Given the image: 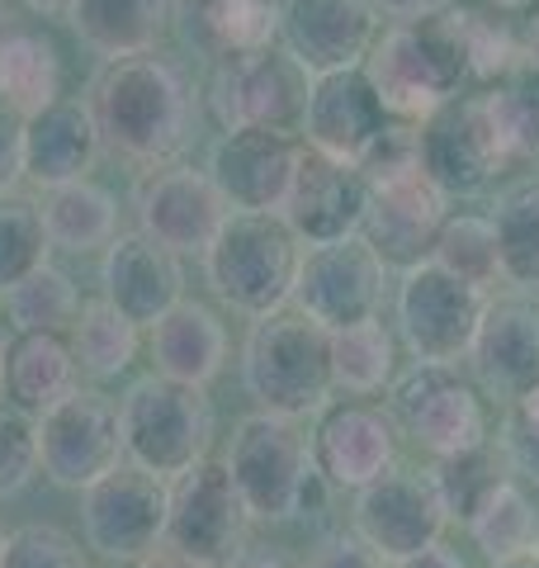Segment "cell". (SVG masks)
Returning a JSON list of instances; mask_svg holds the SVG:
<instances>
[{"label":"cell","instance_id":"47","mask_svg":"<svg viewBox=\"0 0 539 568\" xmlns=\"http://www.w3.org/2000/svg\"><path fill=\"white\" fill-rule=\"evenodd\" d=\"M388 568H464V559H459L455 549L445 545V536H440L436 545H426V549H417V555H407V559L388 564Z\"/></svg>","mask_w":539,"mask_h":568},{"label":"cell","instance_id":"3","mask_svg":"<svg viewBox=\"0 0 539 568\" xmlns=\"http://www.w3.org/2000/svg\"><path fill=\"white\" fill-rule=\"evenodd\" d=\"M365 71L384 100V110L403 123H421L445 100H455L474 85L449 6L436 14H421V20H393L388 29H379V39H374L365 58Z\"/></svg>","mask_w":539,"mask_h":568},{"label":"cell","instance_id":"49","mask_svg":"<svg viewBox=\"0 0 539 568\" xmlns=\"http://www.w3.org/2000/svg\"><path fill=\"white\" fill-rule=\"evenodd\" d=\"M227 568H298V564H289L284 555H265V549H256V555H246V549H242V555L232 559Z\"/></svg>","mask_w":539,"mask_h":568},{"label":"cell","instance_id":"35","mask_svg":"<svg viewBox=\"0 0 539 568\" xmlns=\"http://www.w3.org/2000/svg\"><path fill=\"white\" fill-rule=\"evenodd\" d=\"M464 526H469V540L488 559H507V555H520V549L539 545V511L530 503V493L520 488L511 474L482 497V507Z\"/></svg>","mask_w":539,"mask_h":568},{"label":"cell","instance_id":"19","mask_svg":"<svg viewBox=\"0 0 539 568\" xmlns=\"http://www.w3.org/2000/svg\"><path fill=\"white\" fill-rule=\"evenodd\" d=\"M449 219V194L430 181L421 166L369 181V209L365 227L369 246L384 256L388 271H407V265L426 261L436 252V237Z\"/></svg>","mask_w":539,"mask_h":568},{"label":"cell","instance_id":"48","mask_svg":"<svg viewBox=\"0 0 539 568\" xmlns=\"http://www.w3.org/2000/svg\"><path fill=\"white\" fill-rule=\"evenodd\" d=\"M138 568H213V564L194 559V555H180V549H171V545H156Z\"/></svg>","mask_w":539,"mask_h":568},{"label":"cell","instance_id":"32","mask_svg":"<svg viewBox=\"0 0 539 568\" xmlns=\"http://www.w3.org/2000/svg\"><path fill=\"white\" fill-rule=\"evenodd\" d=\"M492 233L501 256V280L507 290L539 294V181L520 175V181L501 185L492 194Z\"/></svg>","mask_w":539,"mask_h":568},{"label":"cell","instance_id":"36","mask_svg":"<svg viewBox=\"0 0 539 568\" xmlns=\"http://www.w3.org/2000/svg\"><path fill=\"white\" fill-rule=\"evenodd\" d=\"M482 104H488V119L507 166L539 162V81L530 71H516V77L482 85Z\"/></svg>","mask_w":539,"mask_h":568},{"label":"cell","instance_id":"39","mask_svg":"<svg viewBox=\"0 0 539 568\" xmlns=\"http://www.w3.org/2000/svg\"><path fill=\"white\" fill-rule=\"evenodd\" d=\"M430 256H436L449 275H459L464 284H474V290H482V294H497L501 284H507L501 280L492 219H478V213H449Z\"/></svg>","mask_w":539,"mask_h":568},{"label":"cell","instance_id":"53","mask_svg":"<svg viewBox=\"0 0 539 568\" xmlns=\"http://www.w3.org/2000/svg\"><path fill=\"white\" fill-rule=\"evenodd\" d=\"M110 568H133V564H110Z\"/></svg>","mask_w":539,"mask_h":568},{"label":"cell","instance_id":"22","mask_svg":"<svg viewBox=\"0 0 539 568\" xmlns=\"http://www.w3.org/2000/svg\"><path fill=\"white\" fill-rule=\"evenodd\" d=\"M398 422L388 407H374L365 398L336 403L322 413L313 432V465L317 478H327L332 488L359 493L374 478H384L398 465Z\"/></svg>","mask_w":539,"mask_h":568},{"label":"cell","instance_id":"9","mask_svg":"<svg viewBox=\"0 0 539 568\" xmlns=\"http://www.w3.org/2000/svg\"><path fill=\"white\" fill-rule=\"evenodd\" d=\"M384 294H388V265L369 246L365 233H355V237L303 246L289 304L298 313H308L327 332H340V327L379 317Z\"/></svg>","mask_w":539,"mask_h":568},{"label":"cell","instance_id":"26","mask_svg":"<svg viewBox=\"0 0 539 568\" xmlns=\"http://www.w3.org/2000/svg\"><path fill=\"white\" fill-rule=\"evenodd\" d=\"M148 355L156 375L209 388L227 365V327L200 298H180L148 327Z\"/></svg>","mask_w":539,"mask_h":568},{"label":"cell","instance_id":"24","mask_svg":"<svg viewBox=\"0 0 539 568\" xmlns=\"http://www.w3.org/2000/svg\"><path fill=\"white\" fill-rule=\"evenodd\" d=\"M100 284L104 298L133 317L138 327H152L161 313H171L180 298H185V271H180V256L171 246H161L156 237L138 233H119L104 246L100 261Z\"/></svg>","mask_w":539,"mask_h":568},{"label":"cell","instance_id":"28","mask_svg":"<svg viewBox=\"0 0 539 568\" xmlns=\"http://www.w3.org/2000/svg\"><path fill=\"white\" fill-rule=\"evenodd\" d=\"M77 388H81V365L67 332H14V342L6 346L0 394L29 407L33 417H43L52 403H62Z\"/></svg>","mask_w":539,"mask_h":568},{"label":"cell","instance_id":"55","mask_svg":"<svg viewBox=\"0 0 539 568\" xmlns=\"http://www.w3.org/2000/svg\"><path fill=\"white\" fill-rule=\"evenodd\" d=\"M279 6H284V0H279Z\"/></svg>","mask_w":539,"mask_h":568},{"label":"cell","instance_id":"5","mask_svg":"<svg viewBox=\"0 0 539 568\" xmlns=\"http://www.w3.org/2000/svg\"><path fill=\"white\" fill-rule=\"evenodd\" d=\"M223 459L232 469V484H237L246 517L265 526L294 521L317 478L313 436H303V426L294 417L261 413V407L237 422Z\"/></svg>","mask_w":539,"mask_h":568},{"label":"cell","instance_id":"31","mask_svg":"<svg viewBox=\"0 0 539 568\" xmlns=\"http://www.w3.org/2000/svg\"><path fill=\"white\" fill-rule=\"evenodd\" d=\"M43 223L52 246H62L71 256H90L119 237V204L110 190L85 175V181L43 190Z\"/></svg>","mask_w":539,"mask_h":568},{"label":"cell","instance_id":"20","mask_svg":"<svg viewBox=\"0 0 539 568\" xmlns=\"http://www.w3.org/2000/svg\"><path fill=\"white\" fill-rule=\"evenodd\" d=\"M388 123H393V114L384 110L369 71L346 67V71H322V77H313L308 110H303L298 133H303V148L359 166Z\"/></svg>","mask_w":539,"mask_h":568},{"label":"cell","instance_id":"16","mask_svg":"<svg viewBox=\"0 0 539 568\" xmlns=\"http://www.w3.org/2000/svg\"><path fill=\"white\" fill-rule=\"evenodd\" d=\"M350 521H355V536L365 540L374 555L398 564L445 536L449 511L440 503L436 484H430V474H411V469L393 465L384 478H374V484L355 493Z\"/></svg>","mask_w":539,"mask_h":568},{"label":"cell","instance_id":"45","mask_svg":"<svg viewBox=\"0 0 539 568\" xmlns=\"http://www.w3.org/2000/svg\"><path fill=\"white\" fill-rule=\"evenodd\" d=\"M24 181V119L0 104V190Z\"/></svg>","mask_w":539,"mask_h":568},{"label":"cell","instance_id":"21","mask_svg":"<svg viewBox=\"0 0 539 568\" xmlns=\"http://www.w3.org/2000/svg\"><path fill=\"white\" fill-rule=\"evenodd\" d=\"M365 209H369V181L355 162H336V156L313 148L298 152L294 185L279 219L294 227V237L303 246L355 237L365 227Z\"/></svg>","mask_w":539,"mask_h":568},{"label":"cell","instance_id":"6","mask_svg":"<svg viewBox=\"0 0 539 568\" xmlns=\"http://www.w3.org/2000/svg\"><path fill=\"white\" fill-rule=\"evenodd\" d=\"M119 432H123V459H133V465L171 484L190 465H200L213 446L209 388L180 384L152 369L148 379H138L119 398Z\"/></svg>","mask_w":539,"mask_h":568},{"label":"cell","instance_id":"12","mask_svg":"<svg viewBox=\"0 0 539 568\" xmlns=\"http://www.w3.org/2000/svg\"><path fill=\"white\" fill-rule=\"evenodd\" d=\"M417 152H421V171L449 200H469V194L492 190L497 175L511 171L497 148L482 91H464L445 100L436 114H426L417 123Z\"/></svg>","mask_w":539,"mask_h":568},{"label":"cell","instance_id":"15","mask_svg":"<svg viewBox=\"0 0 539 568\" xmlns=\"http://www.w3.org/2000/svg\"><path fill=\"white\" fill-rule=\"evenodd\" d=\"M123 459L119 403L95 388H77L39 417V469L58 488L81 493Z\"/></svg>","mask_w":539,"mask_h":568},{"label":"cell","instance_id":"37","mask_svg":"<svg viewBox=\"0 0 539 568\" xmlns=\"http://www.w3.org/2000/svg\"><path fill=\"white\" fill-rule=\"evenodd\" d=\"M81 290L77 280L58 265H39L33 275L6 290V317L14 332H71L81 313Z\"/></svg>","mask_w":539,"mask_h":568},{"label":"cell","instance_id":"51","mask_svg":"<svg viewBox=\"0 0 539 568\" xmlns=\"http://www.w3.org/2000/svg\"><path fill=\"white\" fill-rule=\"evenodd\" d=\"M20 6H24L29 14H67L71 0H20Z\"/></svg>","mask_w":539,"mask_h":568},{"label":"cell","instance_id":"27","mask_svg":"<svg viewBox=\"0 0 539 568\" xmlns=\"http://www.w3.org/2000/svg\"><path fill=\"white\" fill-rule=\"evenodd\" d=\"M279 0H171V20L194 52L223 62L279 39Z\"/></svg>","mask_w":539,"mask_h":568},{"label":"cell","instance_id":"43","mask_svg":"<svg viewBox=\"0 0 539 568\" xmlns=\"http://www.w3.org/2000/svg\"><path fill=\"white\" fill-rule=\"evenodd\" d=\"M501 413L507 417H501L497 446L507 455V469L539 488V384L530 394H520L511 407H501Z\"/></svg>","mask_w":539,"mask_h":568},{"label":"cell","instance_id":"4","mask_svg":"<svg viewBox=\"0 0 539 568\" xmlns=\"http://www.w3.org/2000/svg\"><path fill=\"white\" fill-rule=\"evenodd\" d=\"M303 242L279 213H227L204 252L209 290L242 317H265L294 298Z\"/></svg>","mask_w":539,"mask_h":568},{"label":"cell","instance_id":"7","mask_svg":"<svg viewBox=\"0 0 539 568\" xmlns=\"http://www.w3.org/2000/svg\"><path fill=\"white\" fill-rule=\"evenodd\" d=\"M492 294L449 275L436 256L407 265L393 294V317H398V342L417 365H459L474 346Z\"/></svg>","mask_w":539,"mask_h":568},{"label":"cell","instance_id":"41","mask_svg":"<svg viewBox=\"0 0 539 568\" xmlns=\"http://www.w3.org/2000/svg\"><path fill=\"white\" fill-rule=\"evenodd\" d=\"M39 474V417L0 394V497H14Z\"/></svg>","mask_w":539,"mask_h":568},{"label":"cell","instance_id":"1","mask_svg":"<svg viewBox=\"0 0 539 568\" xmlns=\"http://www.w3.org/2000/svg\"><path fill=\"white\" fill-rule=\"evenodd\" d=\"M90 110H95L104 148L148 171L171 166L194 133V91L185 71L152 52L104 67L90 91Z\"/></svg>","mask_w":539,"mask_h":568},{"label":"cell","instance_id":"30","mask_svg":"<svg viewBox=\"0 0 539 568\" xmlns=\"http://www.w3.org/2000/svg\"><path fill=\"white\" fill-rule=\"evenodd\" d=\"M62 95V52L33 24H0V104L29 119Z\"/></svg>","mask_w":539,"mask_h":568},{"label":"cell","instance_id":"50","mask_svg":"<svg viewBox=\"0 0 539 568\" xmlns=\"http://www.w3.org/2000/svg\"><path fill=\"white\" fill-rule=\"evenodd\" d=\"M492 568H539V545L520 549V555H507V559H492Z\"/></svg>","mask_w":539,"mask_h":568},{"label":"cell","instance_id":"13","mask_svg":"<svg viewBox=\"0 0 539 568\" xmlns=\"http://www.w3.org/2000/svg\"><path fill=\"white\" fill-rule=\"evenodd\" d=\"M246 507L232 484L227 459L204 455L180 478H171V511H166V545L180 555H194L213 568H227L242 555Z\"/></svg>","mask_w":539,"mask_h":568},{"label":"cell","instance_id":"8","mask_svg":"<svg viewBox=\"0 0 539 568\" xmlns=\"http://www.w3.org/2000/svg\"><path fill=\"white\" fill-rule=\"evenodd\" d=\"M171 484L148 474L133 459H119L110 474L81 488V536L104 564H142L166 545Z\"/></svg>","mask_w":539,"mask_h":568},{"label":"cell","instance_id":"10","mask_svg":"<svg viewBox=\"0 0 539 568\" xmlns=\"http://www.w3.org/2000/svg\"><path fill=\"white\" fill-rule=\"evenodd\" d=\"M308 91H313V71L289 48L270 43L256 52H242V58L213 62L209 104L223 129L256 123V129L298 133L303 110H308Z\"/></svg>","mask_w":539,"mask_h":568},{"label":"cell","instance_id":"40","mask_svg":"<svg viewBox=\"0 0 539 568\" xmlns=\"http://www.w3.org/2000/svg\"><path fill=\"white\" fill-rule=\"evenodd\" d=\"M507 474L511 469H507V455H501V446L482 440V446H474V450L440 455L436 469H430V484H436L449 521H469L474 511L482 507V497H488Z\"/></svg>","mask_w":539,"mask_h":568},{"label":"cell","instance_id":"29","mask_svg":"<svg viewBox=\"0 0 539 568\" xmlns=\"http://www.w3.org/2000/svg\"><path fill=\"white\" fill-rule=\"evenodd\" d=\"M71 33L104 62L152 52L166 33L171 0H71Z\"/></svg>","mask_w":539,"mask_h":568},{"label":"cell","instance_id":"54","mask_svg":"<svg viewBox=\"0 0 539 568\" xmlns=\"http://www.w3.org/2000/svg\"><path fill=\"white\" fill-rule=\"evenodd\" d=\"M0 545H6V536H0Z\"/></svg>","mask_w":539,"mask_h":568},{"label":"cell","instance_id":"38","mask_svg":"<svg viewBox=\"0 0 539 568\" xmlns=\"http://www.w3.org/2000/svg\"><path fill=\"white\" fill-rule=\"evenodd\" d=\"M48 252L52 237L43 223V200H33L20 185L0 190V294L48 265Z\"/></svg>","mask_w":539,"mask_h":568},{"label":"cell","instance_id":"33","mask_svg":"<svg viewBox=\"0 0 539 568\" xmlns=\"http://www.w3.org/2000/svg\"><path fill=\"white\" fill-rule=\"evenodd\" d=\"M398 379V336L384 317L332 332V384L346 398H374Z\"/></svg>","mask_w":539,"mask_h":568},{"label":"cell","instance_id":"25","mask_svg":"<svg viewBox=\"0 0 539 568\" xmlns=\"http://www.w3.org/2000/svg\"><path fill=\"white\" fill-rule=\"evenodd\" d=\"M100 152L104 142L90 100L58 95L24 119V181L39 190L85 181L95 171Z\"/></svg>","mask_w":539,"mask_h":568},{"label":"cell","instance_id":"23","mask_svg":"<svg viewBox=\"0 0 539 568\" xmlns=\"http://www.w3.org/2000/svg\"><path fill=\"white\" fill-rule=\"evenodd\" d=\"M279 39L313 77L365 67L379 39V10L369 0H284Z\"/></svg>","mask_w":539,"mask_h":568},{"label":"cell","instance_id":"11","mask_svg":"<svg viewBox=\"0 0 539 568\" xmlns=\"http://www.w3.org/2000/svg\"><path fill=\"white\" fill-rule=\"evenodd\" d=\"M388 413L403 436L436 459L488 440V398L474 388V379L459 375V365H417L393 388Z\"/></svg>","mask_w":539,"mask_h":568},{"label":"cell","instance_id":"2","mask_svg":"<svg viewBox=\"0 0 539 568\" xmlns=\"http://www.w3.org/2000/svg\"><path fill=\"white\" fill-rule=\"evenodd\" d=\"M242 388L261 413H279L294 422L322 417L336 398L332 332L294 304L251 317V332L242 342Z\"/></svg>","mask_w":539,"mask_h":568},{"label":"cell","instance_id":"18","mask_svg":"<svg viewBox=\"0 0 539 568\" xmlns=\"http://www.w3.org/2000/svg\"><path fill=\"white\" fill-rule=\"evenodd\" d=\"M298 152H303L298 133L242 123V129H223V138L213 142L204 171L213 175V185H218L227 209H237V213H279L284 200H289Z\"/></svg>","mask_w":539,"mask_h":568},{"label":"cell","instance_id":"14","mask_svg":"<svg viewBox=\"0 0 539 568\" xmlns=\"http://www.w3.org/2000/svg\"><path fill=\"white\" fill-rule=\"evenodd\" d=\"M474 388L497 407H511L539 384V294L507 290L492 294L464 355Z\"/></svg>","mask_w":539,"mask_h":568},{"label":"cell","instance_id":"34","mask_svg":"<svg viewBox=\"0 0 539 568\" xmlns=\"http://www.w3.org/2000/svg\"><path fill=\"white\" fill-rule=\"evenodd\" d=\"M71 351H77V365L81 375L90 379H119L123 369L138 361V346H142V327L133 317H123L110 298H85L77 323L67 332Z\"/></svg>","mask_w":539,"mask_h":568},{"label":"cell","instance_id":"52","mask_svg":"<svg viewBox=\"0 0 539 568\" xmlns=\"http://www.w3.org/2000/svg\"><path fill=\"white\" fill-rule=\"evenodd\" d=\"M492 10H507V14H516V10H535L539 0H488Z\"/></svg>","mask_w":539,"mask_h":568},{"label":"cell","instance_id":"46","mask_svg":"<svg viewBox=\"0 0 539 568\" xmlns=\"http://www.w3.org/2000/svg\"><path fill=\"white\" fill-rule=\"evenodd\" d=\"M379 10V20H421V14L445 10L449 0H369Z\"/></svg>","mask_w":539,"mask_h":568},{"label":"cell","instance_id":"42","mask_svg":"<svg viewBox=\"0 0 539 568\" xmlns=\"http://www.w3.org/2000/svg\"><path fill=\"white\" fill-rule=\"evenodd\" d=\"M0 568H90V559L62 526H20L0 545Z\"/></svg>","mask_w":539,"mask_h":568},{"label":"cell","instance_id":"17","mask_svg":"<svg viewBox=\"0 0 539 568\" xmlns=\"http://www.w3.org/2000/svg\"><path fill=\"white\" fill-rule=\"evenodd\" d=\"M138 227L161 246H171L175 256H204L209 242L218 237V227L227 223V200L218 194L209 171H194L185 162L152 166L138 181L133 194Z\"/></svg>","mask_w":539,"mask_h":568},{"label":"cell","instance_id":"44","mask_svg":"<svg viewBox=\"0 0 539 568\" xmlns=\"http://www.w3.org/2000/svg\"><path fill=\"white\" fill-rule=\"evenodd\" d=\"M303 568H388V559L374 555L355 530H332V536L317 540V549L308 555Z\"/></svg>","mask_w":539,"mask_h":568}]
</instances>
